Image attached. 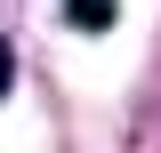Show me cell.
<instances>
[{
  "label": "cell",
  "instance_id": "cell-1",
  "mask_svg": "<svg viewBox=\"0 0 161 153\" xmlns=\"http://www.w3.org/2000/svg\"><path fill=\"white\" fill-rule=\"evenodd\" d=\"M64 8H73V24H80V32H97V24H113V0H64Z\"/></svg>",
  "mask_w": 161,
  "mask_h": 153
},
{
  "label": "cell",
  "instance_id": "cell-2",
  "mask_svg": "<svg viewBox=\"0 0 161 153\" xmlns=\"http://www.w3.org/2000/svg\"><path fill=\"white\" fill-rule=\"evenodd\" d=\"M8 81H16V57H8V40H0V97H8Z\"/></svg>",
  "mask_w": 161,
  "mask_h": 153
}]
</instances>
